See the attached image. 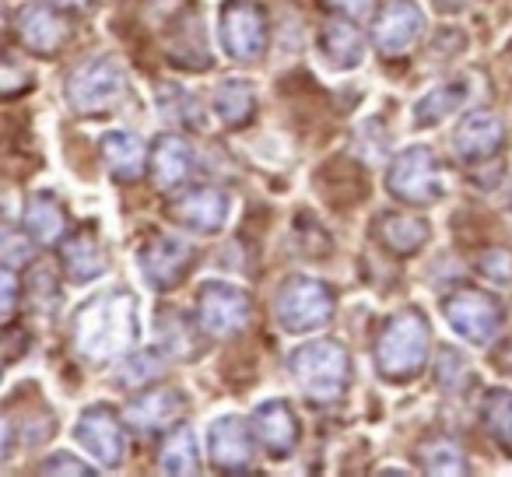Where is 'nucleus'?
Wrapping results in <instances>:
<instances>
[{"mask_svg": "<svg viewBox=\"0 0 512 477\" xmlns=\"http://www.w3.org/2000/svg\"><path fill=\"white\" fill-rule=\"evenodd\" d=\"M337 299L330 285L320 278H306V274H292L281 281L278 299H274V320L288 334H309V330H323L334 320Z\"/></svg>", "mask_w": 512, "mask_h": 477, "instance_id": "nucleus-4", "label": "nucleus"}, {"mask_svg": "<svg viewBox=\"0 0 512 477\" xmlns=\"http://www.w3.org/2000/svg\"><path fill=\"white\" fill-rule=\"evenodd\" d=\"M386 190L397 200L414 207H425L432 200L442 197V179H439V162H435L432 148L414 144L404 148L400 155H393L390 172H386Z\"/></svg>", "mask_w": 512, "mask_h": 477, "instance_id": "nucleus-8", "label": "nucleus"}, {"mask_svg": "<svg viewBox=\"0 0 512 477\" xmlns=\"http://www.w3.org/2000/svg\"><path fill=\"white\" fill-rule=\"evenodd\" d=\"M214 113L225 127H246L256 113V92L249 81L242 78H232V81H221L214 88Z\"/></svg>", "mask_w": 512, "mask_h": 477, "instance_id": "nucleus-26", "label": "nucleus"}, {"mask_svg": "<svg viewBox=\"0 0 512 477\" xmlns=\"http://www.w3.org/2000/svg\"><path fill=\"white\" fill-rule=\"evenodd\" d=\"M158 376H162V355H158V351H130V355L123 358L120 386H144Z\"/></svg>", "mask_w": 512, "mask_h": 477, "instance_id": "nucleus-30", "label": "nucleus"}, {"mask_svg": "<svg viewBox=\"0 0 512 477\" xmlns=\"http://www.w3.org/2000/svg\"><path fill=\"white\" fill-rule=\"evenodd\" d=\"M15 36L36 57H53L60 46L67 43L71 29L57 15V8H46V4H25L15 15Z\"/></svg>", "mask_w": 512, "mask_h": 477, "instance_id": "nucleus-16", "label": "nucleus"}, {"mask_svg": "<svg viewBox=\"0 0 512 477\" xmlns=\"http://www.w3.org/2000/svg\"><path fill=\"white\" fill-rule=\"evenodd\" d=\"M190 165H193V155H190V144L183 141L179 134H162L155 141V151H151V179H155L158 190H179L190 176Z\"/></svg>", "mask_w": 512, "mask_h": 477, "instance_id": "nucleus-22", "label": "nucleus"}, {"mask_svg": "<svg viewBox=\"0 0 512 477\" xmlns=\"http://www.w3.org/2000/svg\"><path fill=\"white\" fill-rule=\"evenodd\" d=\"M137 337H141V316H137V299L127 288L92 295L71 320L74 351L92 365L127 358L137 348Z\"/></svg>", "mask_w": 512, "mask_h": 477, "instance_id": "nucleus-1", "label": "nucleus"}, {"mask_svg": "<svg viewBox=\"0 0 512 477\" xmlns=\"http://www.w3.org/2000/svg\"><path fill=\"white\" fill-rule=\"evenodd\" d=\"M253 421L239 418V414H228L211 425L207 435V449H211V463L225 474H242L253 463Z\"/></svg>", "mask_w": 512, "mask_h": 477, "instance_id": "nucleus-14", "label": "nucleus"}, {"mask_svg": "<svg viewBox=\"0 0 512 477\" xmlns=\"http://www.w3.org/2000/svg\"><path fill=\"white\" fill-rule=\"evenodd\" d=\"M327 4L337 11V15H348V18H365L372 8H376V0H327Z\"/></svg>", "mask_w": 512, "mask_h": 477, "instance_id": "nucleus-33", "label": "nucleus"}, {"mask_svg": "<svg viewBox=\"0 0 512 477\" xmlns=\"http://www.w3.org/2000/svg\"><path fill=\"white\" fill-rule=\"evenodd\" d=\"M183 407H186L183 393H179L176 386H151L134 404H127L123 418H127V425L134 428V432L155 435V432H162V428H169L172 421H179Z\"/></svg>", "mask_w": 512, "mask_h": 477, "instance_id": "nucleus-18", "label": "nucleus"}, {"mask_svg": "<svg viewBox=\"0 0 512 477\" xmlns=\"http://www.w3.org/2000/svg\"><path fill=\"white\" fill-rule=\"evenodd\" d=\"M421 463H425V470H432V474H467V460H463L460 446L449 439H435V442H425V446L418 449Z\"/></svg>", "mask_w": 512, "mask_h": 477, "instance_id": "nucleus-29", "label": "nucleus"}, {"mask_svg": "<svg viewBox=\"0 0 512 477\" xmlns=\"http://www.w3.org/2000/svg\"><path fill=\"white\" fill-rule=\"evenodd\" d=\"M428 221L421 218V214H407V211H386L376 218V235L379 243L386 246L390 253H397V257H411V253H418L421 246L428 243Z\"/></svg>", "mask_w": 512, "mask_h": 477, "instance_id": "nucleus-20", "label": "nucleus"}, {"mask_svg": "<svg viewBox=\"0 0 512 477\" xmlns=\"http://www.w3.org/2000/svg\"><path fill=\"white\" fill-rule=\"evenodd\" d=\"M221 46L239 64L264 60L271 46V18L260 0H225L221 4Z\"/></svg>", "mask_w": 512, "mask_h": 477, "instance_id": "nucleus-6", "label": "nucleus"}, {"mask_svg": "<svg viewBox=\"0 0 512 477\" xmlns=\"http://www.w3.org/2000/svg\"><path fill=\"white\" fill-rule=\"evenodd\" d=\"M158 467L165 474H197L200 470V449H197V435L193 428L179 425L176 432L165 439L162 453H158Z\"/></svg>", "mask_w": 512, "mask_h": 477, "instance_id": "nucleus-28", "label": "nucleus"}, {"mask_svg": "<svg viewBox=\"0 0 512 477\" xmlns=\"http://www.w3.org/2000/svg\"><path fill=\"white\" fill-rule=\"evenodd\" d=\"M288 365H292V376L302 386V393L320 407L337 404L351 386V355L337 341L302 344V348H295Z\"/></svg>", "mask_w": 512, "mask_h": 477, "instance_id": "nucleus-3", "label": "nucleus"}, {"mask_svg": "<svg viewBox=\"0 0 512 477\" xmlns=\"http://www.w3.org/2000/svg\"><path fill=\"white\" fill-rule=\"evenodd\" d=\"M505 144V123L495 113L481 109V113H467L463 123H456L453 130V155L463 165H484L491 158H498Z\"/></svg>", "mask_w": 512, "mask_h": 477, "instance_id": "nucleus-13", "label": "nucleus"}, {"mask_svg": "<svg viewBox=\"0 0 512 477\" xmlns=\"http://www.w3.org/2000/svg\"><path fill=\"white\" fill-rule=\"evenodd\" d=\"M102 158H106V169L113 172L120 183H134V179L144 176L148 169V148L137 134L130 130H109L102 137Z\"/></svg>", "mask_w": 512, "mask_h": 477, "instance_id": "nucleus-21", "label": "nucleus"}, {"mask_svg": "<svg viewBox=\"0 0 512 477\" xmlns=\"http://www.w3.org/2000/svg\"><path fill=\"white\" fill-rule=\"evenodd\" d=\"M228 211H232V200L218 186H193V190L179 193L176 200H169V218L179 221L190 232L214 235L225 228Z\"/></svg>", "mask_w": 512, "mask_h": 477, "instance_id": "nucleus-12", "label": "nucleus"}, {"mask_svg": "<svg viewBox=\"0 0 512 477\" xmlns=\"http://www.w3.org/2000/svg\"><path fill=\"white\" fill-rule=\"evenodd\" d=\"M467 81H446V85H435L428 95H421L418 106H414V120L418 127H439L446 123L456 109H463V102L470 99Z\"/></svg>", "mask_w": 512, "mask_h": 477, "instance_id": "nucleus-25", "label": "nucleus"}, {"mask_svg": "<svg viewBox=\"0 0 512 477\" xmlns=\"http://www.w3.org/2000/svg\"><path fill=\"white\" fill-rule=\"evenodd\" d=\"M442 316L449 327L470 344H491L505 323V309L498 295L481 292V288H456L442 299Z\"/></svg>", "mask_w": 512, "mask_h": 477, "instance_id": "nucleus-7", "label": "nucleus"}, {"mask_svg": "<svg viewBox=\"0 0 512 477\" xmlns=\"http://www.w3.org/2000/svg\"><path fill=\"white\" fill-rule=\"evenodd\" d=\"M253 320V302L242 288L207 281L197 292V327L207 337H235Z\"/></svg>", "mask_w": 512, "mask_h": 477, "instance_id": "nucleus-9", "label": "nucleus"}, {"mask_svg": "<svg viewBox=\"0 0 512 477\" xmlns=\"http://www.w3.org/2000/svg\"><path fill=\"white\" fill-rule=\"evenodd\" d=\"M432 348V330H428L425 313L418 309H400L383 323L376 337V369L390 383H407L428 362Z\"/></svg>", "mask_w": 512, "mask_h": 477, "instance_id": "nucleus-2", "label": "nucleus"}, {"mask_svg": "<svg viewBox=\"0 0 512 477\" xmlns=\"http://www.w3.org/2000/svg\"><path fill=\"white\" fill-rule=\"evenodd\" d=\"M64 95L78 116H102L123 95V67L113 57L81 60L64 81Z\"/></svg>", "mask_w": 512, "mask_h": 477, "instance_id": "nucleus-5", "label": "nucleus"}, {"mask_svg": "<svg viewBox=\"0 0 512 477\" xmlns=\"http://www.w3.org/2000/svg\"><path fill=\"white\" fill-rule=\"evenodd\" d=\"M481 425H484V432H488L491 439L498 442V449L512 456V390H502V386H495V390L484 393V400H481Z\"/></svg>", "mask_w": 512, "mask_h": 477, "instance_id": "nucleus-27", "label": "nucleus"}, {"mask_svg": "<svg viewBox=\"0 0 512 477\" xmlns=\"http://www.w3.org/2000/svg\"><path fill=\"white\" fill-rule=\"evenodd\" d=\"M60 267L71 281L85 285V281H95L99 274H106V250L95 239L92 232H78L67 235L60 243Z\"/></svg>", "mask_w": 512, "mask_h": 477, "instance_id": "nucleus-24", "label": "nucleus"}, {"mask_svg": "<svg viewBox=\"0 0 512 477\" xmlns=\"http://www.w3.org/2000/svg\"><path fill=\"white\" fill-rule=\"evenodd\" d=\"M15 302H18V274L11 264H4V320L8 323L15 316Z\"/></svg>", "mask_w": 512, "mask_h": 477, "instance_id": "nucleus-32", "label": "nucleus"}, {"mask_svg": "<svg viewBox=\"0 0 512 477\" xmlns=\"http://www.w3.org/2000/svg\"><path fill=\"white\" fill-rule=\"evenodd\" d=\"M425 32V15L414 0H390L383 11L376 15L372 25V43L386 60L404 57L407 50H414V43Z\"/></svg>", "mask_w": 512, "mask_h": 477, "instance_id": "nucleus-11", "label": "nucleus"}, {"mask_svg": "<svg viewBox=\"0 0 512 477\" xmlns=\"http://www.w3.org/2000/svg\"><path fill=\"white\" fill-rule=\"evenodd\" d=\"M320 46L327 53V60L341 71H355L365 57V36L358 32L355 18L348 15H337V18H327L323 22V32H320Z\"/></svg>", "mask_w": 512, "mask_h": 477, "instance_id": "nucleus-23", "label": "nucleus"}, {"mask_svg": "<svg viewBox=\"0 0 512 477\" xmlns=\"http://www.w3.org/2000/svg\"><path fill=\"white\" fill-rule=\"evenodd\" d=\"M193 260H197V250L186 239H172V235H151L137 250V267L155 292H172L183 285Z\"/></svg>", "mask_w": 512, "mask_h": 477, "instance_id": "nucleus-10", "label": "nucleus"}, {"mask_svg": "<svg viewBox=\"0 0 512 477\" xmlns=\"http://www.w3.org/2000/svg\"><path fill=\"white\" fill-rule=\"evenodd\" d=\"M78 442L92 460H99L102 467H120L123 460V428H120V418L113 414V407L106 404H95L88 407L85 414L78 418Z\"/></svg>", "mask_w": 512, "mask_h": 477, "instance_id": "nucleus-15", "label": "nucleus"}, {"mask_svg": "<svg viewBox=\"0 0 512 477\" xmlns=\"http://www.w3.org/2000/svg\"><path fill=\"white\" fill-rule=\"evenodd\" d=\"M22 225H25V235L36 239L39 246L64 243L67 239V211L57 200V193H50V190L29 193V197H25Z\"/></svg>", "mask_w": 512, "mask_h": 477, "instance_id": "nucleus-19", "label": "nucleus"}, {"mask_svg": "<svg viewBox=\"0 0 512 477\" xmlns=\"http://www.w3.org/2000/svg\"><path fill=\"white\" fill-rule=\"evenodd\" d=\"M57 11H85L92 8V0H50Z\"/></svg>", "mask_w": 512, "mask_h": 477, "instance_id": "nucleus-34", "label": "nucleus"}, {"mask_svg": "<svg viewBox=\"0 0 512 477\" xmlns=\"http://www.w3.org/2000/svg\"><path fill=\"white\" fill-rule=\"evenodd\" d=\"M253 432L256 442L274 456L285 460L292 456V449L299 446V418L285 400H267L253 411Z\"/></svg>", "mask_w": 512, "mask_h": 477, "instance_id": "nucleus-17", "label": "nucleus"}, {"mask_svg": "<svg viewBox=\"0 0 512 477\" xmlns=\"http://www.w3.org/2000/svg\"><path fill=\"white\" fill-rule=\"evenodd\" d=\"M39 470H43V474H92V467H88V463H78L71 453H53Z\"/></svg>", "mask_w": 512, "mask_h": 477, "instance_id": "nucleus-31", "label": "nucleus"}]
</instances>
